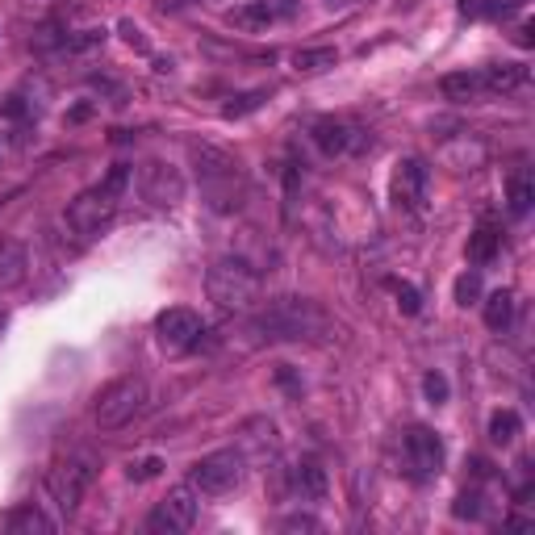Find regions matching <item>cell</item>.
I'll list each match as a JSON object with an SVG mask.
<instances>
[{"mask_svg": "<svg viewBox=\"0 0 535 535\" xmlns=\"http://www.w3.org/2000/svg\"><path fill=\"white\" fill-rule=\"evenodd\" d=\"M205 293L222 314H247L260 301V272L239 255H222L205 276Z\"/></svg>", "mask_w": 535, "mask_h": 535, "instance_id": "cell-3", "label": "cell"}, {"mask_svg": "<svg viewBox=\"0 0 535 535\" xmlns=\"http://www.w3.org/2000/svg\"><path fill=\"white\" fill-rule=\"evenodd\" d=\"M406 456H410V469L414 477H439L444 473V439H439L431 427H410L406 431Z\"/></svg>", "mask_w": 535, "mask_h": 535, "instance_id": "cell-12", "label": "cell"}, {"mask_svg": "<svg viewBox=\"0 0 535 535\" xmlns=\"http://www.w3.org/2000/svg\"><path fill=\"white\" fill-rule=\"evenodd\" d=\"M0 327H5V314H0Z\"/></svg>", "mask_w": 535, "mask_h": 535, "instance_id": "cell-37", "label": "cell"}, {"mask_svg": "<svg viewBox=\"0 0 535 535\" xmlns=\"http://www.w3.org/2000/svg\"><path fill=\"white\" fill-rule=\"evenodd\" d=\"M481 84H485V97H510V92L527 88L531 72L527 63H490V67H477Z\"/></svg>", "mask_w": 535, "mask_h": 535, "instance_id": "cell-13", "label": "cell"}, {"mask_svg": "<svg viewBox=\"0 0 535 535\" xmlns=\"http://www.w3.org/2000/svg\"><path fill=\"white\" fill-rule=\"evenodd\" d=\"M322 523L318 519H310V515H293V519H285L281 523V531H318Z\"/></svg>", "mask_w": 535, "mask_h": 535, "instance_id": "cell-33", "label": "cell"}, {"mask_svg": "<svg viewBox=\"0 0 535 535\" xmlns=\"http://www.w3.org/2000/svg\"><path fill=\"white\" fill-rule=\"evenodd\" d=\"M30 276V251L17 239H0V289H17Z\"/></svg>", "mask_w": 535, "mask_h": 535, "instance_id": "cell-15", "label": "cell"}, {"mask_svg": "<svg viewBox=\"0 0 535 535\" xmlns=\"http://www.w3.org/2000/svg\"><path fill=\"white\" fill-rule=\"evenodd\" d=\"M138 193L159 209H172L184 201V176H180V168L164 164V159H147V164L138 168Z\"/></svg>", "mask_w": 535, "mask_h": 535, "instance_id": "cell-9", "label": "cell"}, {"mask_svg": "<svg viewBox=\"0 0 535 535\" xmlns=\"http://www.w3.org/2000/svg\"><path fill=\"white\" fill-rule=\"evenodd\" d=\"M260 5L268 9L272 21H281V17H293V13H297V0H260Z\"/></svg>", "mask_w": 535, "mask_h": 535, "instance_id": "cell-31", "label": "cell"}, {"mask_svg": "<svg viewBox=\"0 0 535 535\" xmlns=\"http://www.w3.org/2000/svg\"><path fill=\"white\" fill-rule=\"evenodd\" d=\"M510 322H515V293L498 289V293L485 297V327H490V331H506Z\"/></svg>", "mask_w": 535, "mask_h": 535, "instance_id": "cell-20", "label": "cell"}, {"mask_svg": "<svg viewBox=\"0 0 535 535\" xmlns=\"http://www.w3.org/2000/svg\"><path fill=\"white\" fill-rule=\"evenodd\" d=\"M498 251H502V230L490 226V222H481L473 235H469V260L473 264H490Z\"/></svg>", "mask_w": 535, "mask_h": 535, "instance_id": "cell-19", "label": "cell"}, {"mask_svg": "<svg viewBox=\"0 0 535 535\" xmlns=\"http://www.w3.org/2000/svg\"><path fill=\"white\" fill-rule=\"evenodd\" d=\"M477 297H481V276L477 272L456 276V301H460V306H473Z\"/></svg>", "mask_w": 535, "mask_h": 535, "instance_id": "cell-26", "label": "cell"}, {"mask_svg": "<svg viewBox=\"0 0 535 535\" xmlns=\"http://www.w3.org/2000/svg\"><path fill=\"white\" fill-rule=\"evenodd\" d=\"M335 63H339V51H335V46H314V51H297V59H293L297 72H327V67H335Z\"/></svg>", "mask_w": 535, "mask_h": 535, "instance_id": "cell-24", "label": "cell"}, {"mask_svg": "<svg viewBox=\"0 0 535 535\" xmlns=\"http://www.w3.org/2000/svg\"><path fill=\"white\" fill-rule=\"evenodd\" d=\"M197 523V490L193 485H176L168 490V498L151 510L147 527L159 531V535H176V531H189Z\"/></svg>", "mask_w": 535, "mask_h": 535, "instance_id": "cell-10", "label": "cell"}, {"mask_svg": "<svg viewBox=\"0 0 535 535\" xmlns=\"http://www.w3.org/2000/svg\"><path fill=\"white\" fill-rule=\"evenodd\" d=\"M268 101V92H243V97H235V101H230L222 113H226V118H243V113H251V109H260Z\"/></svg>", "mask_w": 535, "mask_h": 535, "instance_id": "cell-25", "label": "cell"}, {"mask_svg": "<svg viewBox=\"0 0 535 535\" xmlns=\"http://www.w3.org/2000/svg\"><path fill=\"white\" fill-rule=\"evenodd\" d=\"M444 97L448 101H481L485 97V84H481V72H452V76H444Z\"/></svg>", "mask_w": 535, "mask_h": 535, "instance_id": "cell-17", "label": "cell"}, {"mask_svg": "<svg viewBox=\"0 0 535 535\" xmlns=\"http://www.w3.org/2000/svg\"><path fill=\"white\" fill-rule=\"evenodd\" d=\"M122 34H126V42H130V46H138V51H147V46H151V42H147V34L138 30L134 21H122Z\"/></svg>", "mask_w": 535, "mask_h": 535, "instance_id": "cell-34", "label": "cell"}, {"mask_svg": "<svg viewBox=\"0 0 535 535\" xmlns=\"http://www.w3.org/2000/svg\"><path fill=\"white\" fill-rule=\"evenodd\" d=\"M427 189H431V172L418 155H406L393 164V176H389V197L398 209H406V214L423 218L427 214Z\"/></svg>", "mask_w": 535, "mask_h": 535, "instance_id": "cell-8", "label": "cell"}, {"mask_svg": "<svg viewBox=\"0 0 535 535\" xmlns=\"http://www.w3.org/2000/svg\"><path fill=\"white\" fill-rule=\"evenodd\" d=\"M519 42L531 46V21H523V30H519Z\"/></svg>", "mask_w": 535, "mask_h": 535, "instance_id": "cell-36", "label": "cell"}, {"mask_svg": "<svg viewBox=\"0 0 535 535\" xmlns=\"http://www.w3.org/2000/svg\"><path fill=\"white\" fill-rule=\"evenodd\" d=\"M155 339L164 352H189V347L201 339V318L184 306H172L155 318Z\"/></svg>", "mask_w": 535, "mask_h": 535, "instance_id": "cell-11", "label": "cell"}, {"mask_svg": "<svg viewBox=\"0 0 535 535\" xmlns=\"http://www.w3.org/2000/svg\"><path fill=\"white\" fill-rule=\"evenodd\" d=\"M226 21H230L235 30H243V34H255V30L272 26V17H268V9L260 5V0H243L239 9H230V13H226Z\"/></svg>", "mask_w": 535, "mask_h": 535, "instance_id": "cell-21", "label": "cell"}, {"mask_svg": "<svg viewBox=\"0 0 535 535\" xmlns=\"http://www.w3.org/2000/svg\"><path fill=\"white\" fill-rule=\"evenodd\" d=\"M393 293H398V310H402V314H418V310H423V297H418L414 285L393 281Z\"/></svg>", "mask_w": 535, "mask_h": 535, "instance_id": "cell-28", "label": "cell"}, {"mask_svg": "<svg viewBox=\"0 0 535 535\" xmlns=\"http://www.w3.org/2000/svg\"><path fill=\"white\" fill-rule=\"evenodd\" d=\"M243 469H247V456L239 448H222V452H209V456H201L193 464V469H189V485H193L197 494L218 498V494H230L243 481Z\"/></svg>", "mask_w": 535, "mask_h": 535, "instance_id": "cell-5", "label": "cell"}, {"mask_svg": "<svg viewBox=\"0 0 535 535\" xmlns=\"http://www.w3.org/2000/svg\"><path fill=\"white\" fill-rule=\"evenodd\" d=\"M293 490L306 502H322V498H327V490H331L327 469H322L318 460H297L293 464Z\"/></svg>", "mask_w": 535, "mask_h": 535, "instance_id": "cell-16", "label": "cell"}, {"mask_svg": "<svg viewBox=\"0 0 535 535\" xmlns=\"http://www.w3.org/2000/svg\"><path fill=\"white\" fill-rule=\"evenodd\" d=\"M423 393H427V402L444 406L448 402V377H444V372H427V377H423Z\"/></svg>", "mask_w": 535, "mask_h": 535, "instance_id": "cell-27", "label": "cell"}, {"mask_svg": "<svg viewBox=\"0 0 535 535\" xmlns=\"http://www.w3.org/2000/svg\"><path fill=\"white\" fill-rule=\"evenodd\" d=\"M314 147L322 151V155H347V151H352V143H356V134L360 130H352V126H347V122H339V118H318L314 122Z\"/></svg>", "mask_w": 535, "mask_h": 535, "instance_id": "cell-14", "label": "cell"}, {"mask_svg": "<svg viewBox=\"0 0 535 535\" xmlns=\"http://www.w3.org/2000/svg\"><path fill=\"white\" fill-rule=\"evenodd\" d=\"M159 469H164V460L147 456L143 464H130V481H151V477H159Z\"/></svg>", "mask_w": 535, "mask_h": 535, "instance_id": "cell-30", "label": "cell"}, {"mask_svg": "<svg viewBox=\"0 0 535 535\" xmlns=\"http://www.w3.org/2000/svg\"><path fill=\"white\" fill-rule=\"evenodd\" d=\"M147 398H151V389H147L143 377L109 381L97 398H92V423H97L101 431H122L126 423H134V418L147 410Z\"/></svg>", "mask_w": 535, "mask_h": 535, "instance_id": "cell-4", "label": "cell"}, {"mask_svg": "<svg viewBox=\"0 0 535 535\" xmlns=\"http://www.w3.org/2000/svg\"><path fill=\"white\" fill-rule=\"evenodd\" d=\"M255 335L264 339H306V343H322L331 335V318L327 310L310 297H276L255 314Z\"/></svg>", "mask_w": 535, "mask_h": 535, "instance_id": "cell-1", "label": "cell"}, {"mask_svg": "<svg viewBox=\"0 0 535 535\" xmlns=\"http://www.w3.org/2000/svg\"><path fill=\"white\" fill-rule=\"evenodd\" d=\"M519 431H523V418L515 410H494L490 414V439H494V444H502V448L515 444Z\"/></svg>", "mask_w": 535, "mask_h": 535, "instance_id": "cell-23", "label": "cell"}, {"mask_svg": "<svg viewBox=\"0 0 535 535\" xmlns=\"http://www.w3.org/2000/svg\"><path fill=\"white\" fill-rule=\"evenodd\" d=\"M327 9H347V5H356V0H322Z\"/></svg>", "mask_w": 535, "mask_h": 535, "instance_id": "cell-35", "label": "cell"}, {"mask_svg": "<svg viewBox=\"0 0 535 535\" xmlns=\"http://www.w3.org/2000/svg\"><path fill=\"white\" fill-rule=\"evenodd\" d=\"M126 184H130V168L113 164V172L101 184H92V189H84L72 205H67V226H72L76 235H84V239L101 235V226H109V218L118 214V201L126 193Z\"/></svg>", "mask_w": 535, "mask_h": 535, "instance_id": "cell-2", "label": "cell"}, {"mask_svg": "<svg viewBox=\"0 0 535 535\" xmlns=\"http://www.w3.org/2000/svg\"><path fill=\"white\" fill-rule=\"evenodd\" d=\"M88 485H92V464L84 456H63L46 469V494L55 498V506L63 510V515H72V510L84 502Z\"/></svg>", "mask_w": 535, "mask_h": 535, "instance_id": "cell-7", "label": "cell"}, {"mask_svg": "<svg viewBox=\"0 0 535 535\" xmlns=\"http://www.w3.org/2000/svg\"><path fill=\"white\" fill-rule=\"evenodd\" d=\"M0 113H5V118H26L30 105L21 101V97H0Z\"/></svg>", "mask_w": 535, "mask_h": 535, "instance_id": "cell-32", "label": "cell"}, {"mask_svg": "<svg viewBox=\"0 0 535 535\" xmlns=\"http://www.w3.org/2000/svg\"><path fill=\"white\" fill-rule=\"evenodd\" d=\"M531 201H535L531 176H527V172H515V176H510V184H506V205H510V214H515V218H527Z\"/></svg>", "mask_w": 535, "mask_h": 535, "instance_id": "cell-22", "label": "cell"}, {"mask_svg": "<svg viewBox=\"0 0 535 535\" xmlns=\"http://www.w3.org/2000/svg\"><path fill=\"white\" fill-rule=\"evenodd\" d=\"M193 164H197V176H201V184H205V193H209V201H214L218 209H226V205H239L235 201V193H239V164L230 159L226 151H218V147H193Z\"/></svg>", "mask_w": 535, "mask_h": 535, "instance_id": "cell-6", "label": "cell"}, {"mask_svg": "<svg viewBox=\"0 0 535 535\" xmlns=\"http://www.w3.org/2000/svg\"><path fill=\"white\" fill-rule=\"evenodd\" d=\"M5 531H13V535H34V531H38V535H51V531H55V523L46 519L42 510L30 502V506H17L13 515L5 519Z\"/></svg>", "mask_w": 535, "mask_h": 535, "instance_id": "cell-18", "label": "cell"}, {"mask_svg": "<svg viewBox=\"0 0 535 535\" xmlns=\"http://www.w3.org/2000/svg\"><path fill=\"white\" fill-rule=\"evenodd\" d=\"M452 515L456 519H481V494L477 490H464L456 498V506H452Z\"/></svg>", "mask_w": 535, "mask_h": 535, "instance_id": "cell-29", "label": "cell"}]
</instances>
